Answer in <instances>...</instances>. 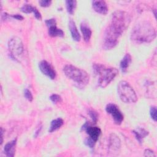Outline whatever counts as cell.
I'll list each match as a JSON object with an SVG mask.
<instances>
[{
    "mask_svg": "<svg viewBox=\"0 0 157 157\" xmlns=\"http://www.w3.org/2000/svg\"><path fill=\"white\" fill-rule=\"evenodd\" d=\"M50 100L52 101V102L56 104L58 102H60L61 101V98L59 95L56 94H53L50 97Z\"/></svg>",
    "mask_w": 157,
    "mask_h": 157,
    "instance_id": "21",
    "label": "cell"
},
{
    "mask_svg": "<svg viewBox=\"0 0 157 157\" xmlns=\"http://www.w3.org/2000/svg\"><path fill=\"white\" fill-rule=\"evenodd\" d=\"M1 144H2V142H3V132H2V128L1 129Z\"/></svg>",
    "mask_w": 157,
    "mask_h": 157,
    "instance_id": "29",
    "label": "cell"
},
{
    "mask_svg": "<svg viewBox=\"0 0 157 157\" xmlns=\"http://www.w3.org/2000/svg\"><path fill=\"white\" fill-rule=\"evenodd\" d=\"M21 10L23 12H25L26 13H29L33 12L34 14L37 10V9L35 7L32 6L31 4H24L21 7Z\"/></svg>",
    "mask_w": 157,
    "mask_h": 157,
    "instance_id": "20",
    "label": "cell"
},
{
    "mask_svg": "<svg viewBox=\"0 0 157 157\" xmlns=\"http://www.w3.org/2000/svg\"><path fill=\"white\" fill-rule=\"evenodd\" d=\"M64 123V121L62 118H58L56 119L53 120L50 124L49 130L48 131L50 132H52L53 131H55L56 130L58 129Z\"/></svg>",
    "mask_w": 157,
    "mask_h": 157,
    "instance_id": "17",
    "label": "cell"
},
{
    "mask_svg": "<svg viewBox=\"0 0 157 157\" xmlns=\"http://www.w3.org/2000/svg\"><path fill=\"white\" fill-rule=\"evenodd\" d=\"M95 141L94 140H93L91 138H90V137H88V138H86L85 140V141H84V144L86 145V146H88V147H89L90 148H92L93 147H94V144H95Z\"/></svg>",
    "mask_w": 157,
    "mask_h": 157,
    "instance_id": "23",
    "label": "cell"
},
{
    "mask_svg": "<svg viewBox=\"0 0 157 157\" xmlns=\"http://www.w3.org/2000/svg\"><path fill=\"white\" fill-rule=\"evenodd\" d=\"M12 18H15L17 20H21L23 19V17L19 15V14H15V15H10Z\"/></svg>",
    "mask_w": 157,
    "mask_h": 157,
    "instance_id": "28",
    "label": "cell"
},
{
    "mask_svg": "<svg viewBox=\"0 0 157 157\" xmlns=\"http://www.w3.org/2000/svg\"><path fill=\"white\" fill-rule=\"evenodd\" d=\"M131 61V56L129 53H126L120 62V68L122 72H125L128 68Z\"/></svg>",
    "mask_w": 157,
    "mask_h": 157,
    "instance_id": "16",
    "label": "cell"
},
{
    "mask_svg": "<svg viewBox=\"0 0 157 157\" xmlns=\"http://www.w3.org/2000/svg\"><path fill=\"white\" fill-rule=\"evenodd\" d=\"M24 96L29 101H32L33 99V96L32 95V93L28 88H25L24 90Z\"/></svg>",
    "mask_w": 157,
    "mask_h": 157,
    "instance_id": "22",
    "label": "cell"
},
{
    "mask_svg": "<svg viewBox=\"0 0 157 157\" xmlns=\"http://www.w3.org/2000/svg\"><path fill=\"white\" fill-rule=\"evenodd\" d=\"M120 147V140L115 134H112L110 136L109 148L112 151H117Z\"/></svg>",
    "mask_w": 157,
    "mask_h": 157,
    "instance_id": "14",
    "label": "cell"
},
{
    "mask_svg": "<svg viewBox=\"0 0 157 157\" xmlns=\"http://www.w3.org/2000/svg\"><path fill=\"white\" fill-rule=\"evenodd\" d=\"M69 28L72 36V37L73 40L75 41L78 42L80 40V35L79 32L78 31V29L77 28V26L75 25V22L72 20H70L69 21Z\"/></svg>",
    "mask_w": 157,
    "mask_h": 157,
    "instance_id": "12",
    "label": "cell"
},
{
    "mask_svg": "<svg viewBox=\"0 0 157 157\" xmlns=\"http://www.w3.org/2000/svg\"><path fill=\"white\" fill-rule=\"evenodd\" d=\"M47 26L48 27V35L52 37H63L64 32L62 29L58 28L56 25V21L55 19H48L45 21Z\"/></svg>",
    "mask_w": 157,
    "mask_h": 157,
    "instance_id": "8",
    "label": "cell"
},
{
    "mask_svg": "<svg viewBox=\"0 0 157 157\" xmlns=\"http://www.w3.org/2000/svg\"><path fill=\"white\" fill-rule=\"evenodd\" d=\"M80 29L82 33L84 40L85 42H88L91 38V34H92L90 28L88 26V25L86 23L83 22L80 25Z\"/></svg>",
    "mask_w": 157,
    "mask_h": 157,
    "instance_id": "15",
    "label": "cell"
},
{
    "mask_svg": "<svg viewBox=\"0 0 157 157\" xmlns=\"http://www.w3.org/2000/svg\"><path fill=\"white\" fill-rule=\"evenodd\" d=\"M40 5L42 6V7H48L49 6L51 3H52V1H48V0H42V1H39Z\"/></svg>",
    "mask_w": 157,
    "mask_h": 157,
    "instance_id": "25",
    "label": "cell"
},
{
    "mask_svg": "<svg viewBox=\"0 0 157 157\" xmlns=\"http://www.w3.org/2000/svg\"><path fill=\"white\" fill-rule=\"evenodd\" d=\"M117 92L120 99L125 103H134L137 101V96L132 87L126 81H120L117 86Z\"/></svg>",
    "mask_w": 157,
    "mask_h": 157,
    "instance_id": "5",
    "label": "cell"
},
{
    "mask_svg": "<svg viewBox=\"0 0 157 157\" xmlns=\"http://www.w3.org/2000/svg\"><path fill=\"white\" fill-rule=\"evenodd\" d=\"M83 128L85 129L86 133L89 135V137L91 138L93 140L96 142L101 133V131L99 128L97 126H92L88 125L87 123L83 125Z\"/></svg>",
    "mask_w": 157,
    "mask_h": 157,
    "instance_id": "10",
    "label": "cell"
},
{
    "mask_svg": "<svg viewBox=\"0 0 157 157\" xmlns=\"http://www.w3.org/2000/svg\"><path fill=\"white\" fill-rule=\"evenodd\" d=\"M145 156H155V154L154 153V152L150 150V149H146L144 151V155Z\"/></svg>",
    "mask_w": 157,
    "mask_h": 157,
    "instance_id": "27",
    "label": "cell"
},
{
    "mask_svg": "<svg viewBox=\"0 0 157 157\" xmlns=\"http://www.w3.org/2000/svg\"><path fill=\"white\" fill-rule=\"evenodd\" d=\"M93 69L98 77V83L101 88L106 87L118 73L117 69L102 64H94Z\"/></svg>",
    "mask_w": 157,
    "mask_h": 157,
    "instance_id": "3",
    "label": "cell"
},
{
    "mask_svg": "<svg viewBox=\"0 0 157 157\" xmlns=\"http://www.w3.org/2000/svg\"><path fill=\"white\" fill-rule=\"evenodd\" d=\"M133 132L134 133L136 139L140 143H141L142 139L148 135V132L144 129L141 128H138L136 130H134Z\"/></svg>",
    "mask_w": 157,
    "mask_h": 157,
    "instance_id": "18",
    "label": "cell"
},
{
    "mask_svg": "<svg viewBox=\"0 0 157 157\" xmlns=\"http://www.w3.org/2000/svg\"><path fill=\"white\" fill-rule=\"evenodd\" d=\"M129 14L123 11H116L112 14L111 22L105 30L107 34L119 39L120 37L128 27L130 23Z\"/></svg>",
    "mask_w": 157,
    "mask_h": 157,
    "instance_id": "1",
    "label": "cell"
},
{
    "mask_svg": "<svg viewBox=\"0 0 157 157\" xmlns=\"http://www.w3.org/2000/svg\"><path fill=\"white\" fill-rule=\"evenodd\" d=\"M8 47L12 56L15 58L20 56L23 52V44L20 38L14 36L9 41Z\"/></svg>",
    "mask_w": 157,
    "mask_h": 157,
    "instance_id": "6",
    "label": "cell"
},
{
    "mask_svg": "<svg viewBox=\"0 0 157 157\" xmlns=\"http://www.w3.org/2000/svg\"><path fill=\"white\" fill-rule=\"evenodd\" d=\"M39 67L40 71L50 79H54L56 77V72L53 67L46 61H41L39 64Z\"/></svg>",
    "mask_w": 157,
    "mask_h": 157,
    "instance_id": "9",
    "label": "cell"
},
{
    "mask_svg": "<svg viewBox=\"0 0 157 157\" xmlns=\"http://www.w3.org/2000/svg\"><path fill=\"white\" fill-rule=\"evenodd\" d=\"M63 71L66 77L71 80L78 88H84L89 83L90 77L88 74L82 69L71 64H67L63 67Z\"/></svg>",
    "mask_w": 157,
    "mask_h": 157,
    "instance_id": "4",
    "label": "cell"
},
{
    "mask_svg": "<svg viewBox=\"0 0 157 157\" xmlns=\"http://www.w3.org/2000/svg\"><path fill=\"white\" fill-rule=\"evenodd\" d=\"M150 116H151V118L155 121H156V107L153 106V107H151L150 108Z\"/></svg>",
    "mask_w": 157,
    "mask_h": 157,
    "instance_id": "24",
    "label": "cell"
},
{
    "mask_svg": "<svg viewBox=\"0 0 157 157\" xmlns=\"http://www.w3.org/2000/svg\"><path fill=\"white\" fill-rule=\"evenodd\" d=\"M17 139L11 140L6 144L4 146V153L7 156L12 157L14 156L15 153V146H16Z\"/></svg>",
    "mask_w": 157,
    "mask_h": 157,
    "instance_id": "13",
    "label": "cell"
},
{
    "mask_svg": "<svg viewBox=\"0 0 157 157\" xmlns=\"http://www.w3.org/2000/svg\"><path fill=\"white\" fill-rule=\"evenodd\" d=\"M92 6L96 12L101 14H106L109 10L107 4L104 1H93Z\"/></svg>",
    "mask_w": 157,
    "mask_h": 157,
    "instance_id": "11",
    "label": "cell"
},
{
    "mask_svg": "<svg viewBox=\"0 0 157 157\" xmlns=\"http://www.w3.org/2000/svg\"><path fill=\"white\" fill-rule=\"evenodd\" d=\"M89 115L91 117V118H92L93 121L94 122H96L97 120H98V114L96 113V112H94L93 110H90L89 112Z\"/></svg>",
    "mask_w": 157,
    "mask_h": 157,
    "instance_id": "26",
    "label": "cell"
},
{
    "mask_svg": "<svg viewBox=\"0 0 157 157\" xmlns=\"http://www.w3.org/2000/svg\"><path fill=\"white\" fill-rule=\"evenodd\" d=\"M105 110L112 117L116 124H120L121 123L123 120V115L115 104L112 103L108 104L105 107Z\"/></svg>",
    "mask_w": 157,
    "mask_h": 157,
    "instance_id": "7",
    "label": "cell"
},
{
    "mask_svg": "<svg viewBox=\"0 0 157 157\" xmlns=\"http://www.w3.org/2000/svg\"><path fill=\"white\" fill-rule=\"evenodd\" d=\"M156 37V30L148 21H143L137 23L133 28L131 38L137 43H148Z\"/></svg>",
    "mask_w": 157,
    "mask_h": 157,
    "instance_id": "2",
    "label": "cell"
},
{
    "mask_svg": "<svg viewBox=\"0 0 157 157\" xmlns=\"http://www.w3.org/2000/svg\"><path fill=\"white\" fill-rule=\"evenodd\" d=\"M77 6V1L74 0H67L66 1L67 11L70 14H73Z\"/></svg>",
    "mask_w": 157,
    "mask_h": 157,
    "instance_id": "19",
    "label": "cell"
}]
</instances>
